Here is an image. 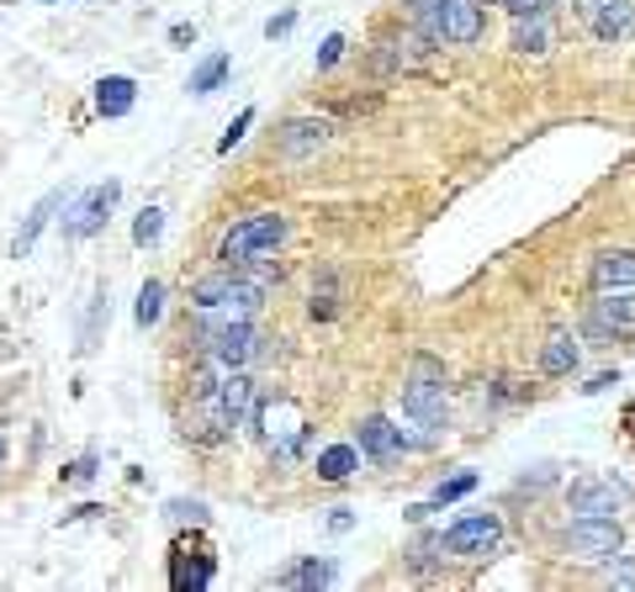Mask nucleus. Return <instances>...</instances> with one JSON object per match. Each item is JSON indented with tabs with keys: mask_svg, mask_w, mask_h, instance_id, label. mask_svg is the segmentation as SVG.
I'll return each instance as SVG.
<instances>
[{
	"mask_svg": "<svg viewBox=\"0 0 635 592\" xmlns=\"http://www.w3.org/2000/svg\"><path fill=\"white\" fill-rule=\"evenodd\" d=\"M593 286L614 292V286H635V249H609L593 260Z\"/></svg>",
	"mask_w": 635,
	"mask_h": 592,
	"instance_id": "obj_18",
	"label": "nucleus"
},
{
	"mask_svg": "<svg viewBox=\"0 0 635 592\" xmlns=\"http://www.w3.org/2000/svg\"><path fill=\"white\" fill-rule=\"evenodd\" d=\"M503 5H509L514 16H541L545 11V0H503Z\"/></svg>",
	"mask_w": 635,
	"mask_h": 592,
	"instance_id": "obj_32",
	"label": "nucleus"
},
{
	"mask_svg": "<svg viewBox=\"0 0 635 592\" xmlns=\"http://www.w3.org/2000/svg\"><path fill=\"white\" fill-rule=\"evenodd\" d=\"M361 455H371L376 466H387V460H397L402 455V434L393 429V418H382V413H371L361 418V444H355Z\"/></svg>",
	"mask_w": 635,
	"mask_h": 592,
	"instance_id": "obj_13",
	"label": "nucleus"
},
{
	"mask_svg": "<svg viewBox=\"0 0 635 592\" xmlns=\"http://www.w3.org/2000/svg\"><path fill=\"white\" fill-rule=\"evenodd\" d=\"M498 539H503V519L498 513H472V519L445 530V550L455 561H487L498 550Z\"/></svg>",
	"mask_w": 635,
	"mask_h": 592,
	"instance_id": "obj_7",
	"label": "nucleus"
},
{
	"mask_svg": "<svg viewBox=\"0 0 635 592\" xmlns=\"http://www.w3.org/2000/svg\"><path fill=\"white\" fill-rule=\"evenodd\" d=\"M59 207H64V191H48V196L27 212V223H22V228H16V238H11V260H27L32 249H37V238H43V228L54 223V212H59Z\"/></svg>",
	"mask_w": 635,
	"mask_h": 592,
	"instance_id": "obj_14",
	"label": "nucleus"
},
{
	"mask_svg": "<svg viewBox=\"0 0 635 592\" xmlns=\"http://www.w3.org/2000/svg\"><path fill=\"white\" fill-rule=\"evenodd\" d=\"M339 59H344V37L333 32V37H324V48H318V69H333Z\"/></svg>",
	"mask_w": 635,
	"mask_h": 592,
	"instance_id": "obj_30",
	"label": "nucleus"
},
{
	"mask_svg": "<svg viewBox=\"0 0 635 592\" xmlns=\"http://www.w3.org/2000/svg\"><path fill=\"white\" fill-rule=\"evenodd\" d=\"M593 328H599V333H635V286L599 292V301H593Z\"/></svg>",
	"mask_w": 635,
	"mask_h": 592,
	"instance_id": "obj_11",
	"label": "nucleus"
},
{
	"mask_svg": "<svg viewBox=\"0 0 635 592\" xmlns=\"http://www.w3.org/2000/svg\"><path fill=\"white\" fill-rule=\"evenodd\" d=\"M249 127H254V106H243L239 117L228 122V133L217 138V153H234V144H243V133H249Z\"/></svg>",
	"mask_w": 635,
	"mask_h": 592,
	"instance_id": "obj_28",
	"label": "nucleus"
},
{
	"mask_svg": "<svg viewBox=\"0 0 635 592\" xmlns=\"http://www.w3.org/2000/svg\"><path fill=\"white\" fill-rule=\"evenodd\" d=\"M212 391H217L223 413L234 418V423H243V418L254 413V382H249V371H223Z\"/></svg>",
	"mask_w": 635,
	"mask_h": 592,
	"instance_id": "obj_15",
	"label": "nucleus"
},
{
	"mask_svg": "<svg viewBox=\"0 0 635 592\" xmlns=\"http://www.w3.org/2000/svg\"><path fill=\"white\" fill-rule=\"evenodd\" d=\"M483 5H487V0H483Z\"/></svg>",
	"mask_w": 635,
	"mask_h": 592,
	"instance_id": "obj_41",
	"label": "nucleus"
},
{
	"mask_svg": "<svg viewBox=\"0 0 635 592\" xmlns=\"http://www.w3.org/2000/svg\"><path fill=\"white\" fill-rule=\"evenodd\" d=\"M254 423H260V440L271 444L275 455H286V460L307 444V413H303L297 397H275V402H265Z\"/></svg>",
	"mask_w": 635,
	"mask_h": 592,
	"instance_id": "obj_5",
	"label": "nucleus"
},
{
	"mask_svg": "<svg viewBox=\"0 0 635 592\" xmlns=\"http://www.w3.org/2000/svg\"><path fill=\"white\" fill-rule=\"evenodd\" d=\"M0 466H5V440H0Z\"/></svg>",
	"mask_w": 635,
	"mask_h": 592,
	"instance_id": "obj_38",
	"label": "nucleus"
},
{
	"mask_svg": "<svg viewBox=\"0 0 635 592\" xmlns=\"http://www.w3.org/2000/svg\"><path fill=\"white\" fill-rule=\"evenodd\" d=\"M170 519H175V524H191V530H202V524H207V503H185V498H175V503H170Z\"/></svg>",
	"mask_w": 635,
	"mask_h": 592,
	"instance_id": "obj_29",
	"label": "nucleus"
},
{
	"mask_svg": "<svg viewBox=\"0 0 635 592\" xmlns=\"http://www.w3.org/2000/svg\"><path fill=\"white\" fill-rule=\"evenodd\" d=\"M609 386H620V376H599V382H588L582 391H588V397H599V391H609Z\"/></svg>",
	"mask_w": 635,
	"mask_h": 592,
	"instance_id": "obj_36",
	"label": "nucleus"
},
{
	"mask_svg": "<svg viewBox=\"0 0 635 592\" xmlns=\"http://www.w3.org/2000/svg\"><path fill=\"white\" fill-rule=\"evenodd\" d=\"M562 545L577 561H609V556H620L625 530H620V519H588V513H577L572 524L562 530Z\"/></svg>",
	"mask_w": 635,
	"mask_h": 592,
	"instance_id": "obj_6",
	"label": "nucleus"
},
{
	"mask_svg": "<svg viewBox=\"0 0 635 592\" xmlns=\"http://www.w3.org/2000/svg\"><path fill=\"white\" fill-rule=\"evenodd\" d=\"M402 413L413 418V429H423V440L434 444L445 418H451V386H445V371L434 360H413V376L402 386Z\"/></svg>",
	"mask_w": 635,
	"mask_h": 592,
	"instance_id": "obj_1",
	"label": "nucleus"
},
{
	"mask_svg": "<svg viewBox=\"0 0 635 592\" xmlns=\"http://www.w3.org/2000/svg\"><path fill=\"white\" fill-rule=\"evenodd\" d=\"M545 5H556V0H545Z\"/></svg>",
	"mask_w": 635,
	"mask_h": 592,
	"instance_id": "obj_39",
	"label": "nucleus"
},
{
	"mask_svg": "<svg viewBox=\"0 0 635 592\" xmlns=\"http://www.w3.org/2000/svg\"><path fill=\"white\" fill-rule=\"evenodd\" d=\"M577 360H582L577 355V339L567 333V328H556V333L545 339V350H541V371L545 376H572Z\"/></svg>",
	"mask_w": 635,
	"mask_h": 592,
	"instance_id": "obj_19",
	"label": "nucleus"
},
{
	"mask_svg": "<svg viewBox=\"0 0 635 592\" xmlns=\"http://www.w3.org/2000/svg\"><path fill=\"white\" fill-rule=\"evenodd\" d=\"M408 16L429 43H477L483 37V0H408Z\"/></svg>",
	"mask_w": 635,
	"mask_h": 592,
	"instance_id": "obj_2",
	"label": "nucleus"
},
{
	"mask_svg": "<svg viewBox=\"0 0 635 592\" xmlns=\"http://www.w3.org/2000/svg\"><path fill=\"white\" fill-rule=\"evenodd\" d=\"M196 350L223 365V371H249L260 355V328L254 323H217V328H196Z\"/></svg>",
	"mask_w": 635,
	"mask_h": 592,
	"instance_id": "obj_4",
	"label": "nucleus"
},
{
	"mask_svg": "<svg viewBox=\"0 0 635 592\" xmlns=\"http://www.w3.org/2000/svg\"><path fill=\"white\" fill-rule=\"evenodd\" d=\"M514 54H545V43H551V32H545L541 16H514Z\"/></svg>",
	"mask_w": 635,
	"mask_h": 592,
	"instance_id": "obj_25",
	"label": "nucleus"
},
{
	"mask_svg": "<svg viewBox=\"0 0 635 592\" xmlns=\"http://www.w3.org/2000/svg\"><path fill=\"white\" fill-rule=\"evenodd\" d=\"M472 487H477V471H455V476H445V481H440V487H434V498H429V503L408 508V519H413V524H423V519H429V513H434V508L455 503V498H466V492H472Z\"/></svg>",
	"mask_w": 635,
	"mask_h": 592,
	"instance_id": "obj_20",
	"label": "nucleus"
},
{
	"mask_svg": "<svg viewBox=\"0 0 635 592\" xmlns=\"http://www.w3.org/2000/svg\"><path fill=\"white\" fill-rule=\"evenodd\" d=\"M588 27H593L599 43H620V37H631V32H635V5H631V0H604V5H599V16H593Z\"/></svg>",
	"mask_w": 635,
	"mask_h": 592,
	"instance_id": "obj_16",
	"label": "nucleus"
},
{
	"mask_svg": "<svg viewBox=\"0 0 635 592\" xmlns=\"http://www.w3.org/2000/svg\"><path fill=\"white\" fill-rule=\"evenodd\" d=\"M599 5H604V0H577V16H582V22H593V16H599Z\"/></svg>",
	"mask_w": 635,
	"mask_h": 592,
	"instance_id": "obj_37",
	"label": "nucleus"
},
{
	"mask_svg": "<svg viewBox=\"0 0 635 592\" xmlns=\"http://www.w3.org/2000/svg\"><path fill=\"white\" fill-rule=\"evenodd\" d=\"M333 577H339V571H333V561H297L292 566V571H281V577H275L271 588H329Z\"/></svg>",
	"mask_w": 635,
	"mask_h": 592,
	"instance_id": "obj_22",
	"label": "nucleus"
},
{
	"mask_svg": "<svg viewBox=\"0 0 635 592\" xmlns=\"http://www.w3.org/2000/svg\"><path fill=\"white\" fill-rule=\"evenodd\" d=\"M159 234H165V212L144 207V212H138V223H133V243H138V249H149V243H159Z\"/></svg>",
	"mask_w": 635,
	"mask_h": 592,
	"instance_id": "obj_27",
	"label": "nucleus"
},
{
	"mask_svg": "<svg viewBox=\"0 0 635 592\" xmlns=\"http://www.w3.org/2000/svg\"><path fill=\"white\" fill-rule=\"evenodd\" d=\"M91 476H95V455H86V460L69 466V481H91Z\"/></svg>",
	"mask_w": 635,
	"mask_h": 592,
	"instance_id": "obj_33",
	"label": "nucleus"
},
{
	"mask_svg": "<svg viewBox=\"0 0 635 592\" xmlns=\"http://www.w3.org/2000/svg\"><path fill=\"white\" fill-rule=\"evenodd\" d=\"M313 471H318V481H350V476L361 471V449L355 444H329Z\"/></svg>",
	"mask_w": 635,
	"mask_h": 592,
	"instance_id": "obj_21",
	"label": "nucleus"
},
{
	"mask_svg": "<svg viewBox=\"0 0 635 592\" xmlns=\"http://www.w3.org/2000/svg\"><path fill=\"white\" fill-rule=\"evenodd\" d=\"M307 312H313V318H324V323H329L333 312H339V275H333V270H324V281L313 286V301H307Z\"/></svg>",
	"mask_w": 635,
	"mask_h": 592,
	"instance_id": "obj_26",
	"label": "nucleus"
},
{
	"mask_svg": "<svg viewBox=\"0 0 635 592\" xmlns=\"http://www.w3.org/2000/svg\"><path fill=\"white\" fill-rule=\"evenodd\" d=\"M292 234V223L281 217V212H254V217H239L228 234H223V249H217V260L228 270H239L243 260H254V254H275L281 243Z\"/></svg>",
	"mask_w": 635,
	"mask_h": 592,
	"instance_id": "obj_3",
	"label": "nucleus"
},
{
	"mask_svg": "<svg viewBox=\"0 0 635 592\" xmlns=\"http://www.w3.org/2000/svg\"><path fill=\"white\" fill-rule=\"evenodd\" d=\"M212 577H217V561H212L207 545H185V539H175V550H170V588L202 592V588H212Z\"/></svg>",
	"mask_w": 635,
	"mask_h": 592,
	"instance_id": "obj_10",
	"label": "nucleus"
},
{
	"mask_svg": "<svg viewBox=\"0 0 635 592\" xmlns=\"http://www.w3.org/2000/svg\"><path fill=\"white\" fill-rule=\"evenodd\" d=\"M329 138H333L329 117H297V122H286V133H281V153H286V159H307V153H318Z\"/></svg>",
	"mask_w": 635,
	"mask_h": 592,
	"instance_id": "obj_12",
	"label": "nucleus"
},
{
	"mask_svg": "<svg viewBox=\"0 0 635 592\" xmlns=\"http://www.w3.org/2000/svg\"><path fill=\"white\" fill-rule=\"evenodd\" d=\"M609 582H614V588H635V566H620V571H609Z\"/></svg>",
	"mask_w": 635,
	"mask_h": 592,
	"instance_id": "obj_35",
	"label": "nucleus"
},
{
	"mask_svg": "<svg viewBox=\"0 0 635 592\" xmlns=\"http://www.w3.org/2000/svg\"><path fill=\"white\" fill-rule=\"evenodd\" d=\"M117 196H122L117 180H101V185H91L86 196H75V207L64 217V238H95L106 228V217L117 212Z\"/></svg>",
	"mask_w": 635,
	"mask_h": 592,
	"instance_id": "obj_8",
	"label": "nucleus"
},
{
	"mask_svg": "<svg viewBox=\"0 0 635 592\" xmlns=\"http://www.w3.org/2000/svg\"><path fill=\"white\" fill-rule=\"evenodd\" d=\"M292 27H297V11H281V16H271V22H265V37H286Z\"/></svg>",
	"mask_w": 635,
	"mask_h": 592,
	"instance_id": "obj_31",
	"label": "nucleus"
},
{
	"mask_svg": "<svg viewBox=\"0 0 635 592\" xmlns=\"http://www.w3.org/2000/svg\"><path fill=\"white\" fill-rule=\"evenodd\" d=\"M350 524H355V519H350V508H333L329 530H333V534H344V530H350Z\"/></svg>",
	"mask_w": 635,
	"mask_h": 592,
	"instance_id": "obj_34",
	"label": "nucleus"
},
{
	"mask_svg": "<svg viewBox=\"0 0 635 592\" xmlns=\"http://www.w3.org/2000/svg\"><path fill=\"white\" fill-rule=\"evenodd\" d=\"M133 101H138V86H133L127 75H106V80H95V112H101V117H127V112H133Z\"/></svg>",
	"mask_w": 635,
	"mask_h": 592,
	"instance_id": "obj_17",
	"label": "nucleus"
},
{
	"mask_svg": "<svg viewBox=\"0 0 635 592\" xmlns=\"http://www.w3.org/2000/svg\"><path fill=\"white\" fill-rule=\"evenodd\" d=\"M223 80H228V54H207V59L191 69V86L185 90H191V95H212Z\"/></svg>",
	"mask_w": 635,
	"mask_h": 592,
	"instance_id": "obj_23",
	"label": "nucleus"
},
{
	"mask_svg": "<svg viewBox=\"0 0 635 592\" xmlns=\"http://www.w3.org/2000/svg\"><path fill=\"white\" fill-rule=\"evenodd\" d=\"M165 318V281H144V292H138V307H133V323L138 328H154Z\"/></svg>",
	"mask_w": 635,
	"mask_h": 592,
	"instance_id": "obj_24",
	"label": "nucleus"
},
{
	"mask_svg": "<svg viewBox=\"0 0 635 592\" xmlns=\"http://www.w3.org/2000/svg\"><path fill=\"white\" fill-rule=\"evenodd\" d=\"M567 503H572V513H588V519H614L631 508V492L614 476H582L567 487Z\"/></svg>",
	"mask_w": 635,
	"mask_h": 592,
	"instance_id": "obj_9",
	"label": "nucleus"
},
{
	"mask_svg": "<svg viewBox=\"0 0 635 592\" xmlns=\"http://www.w3.org/2000/svg\"><path fill=\"white\" fill-rule=\"evenodd\" d=\"M48 5H59V0H48Z\"/></svg>",
	"mask_w": 635,
	"mask_h": 592,
	"instance_id": "obj_40",
	"label": "nucleus"
}]
</instances>
